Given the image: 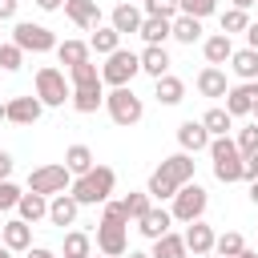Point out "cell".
<instances>
[{"label":"cell","mask_w":258,"mask_h":258,"mask_svg":"<svg viewBox=\"0 0 258 258\" xmlns=\"http://www.w3.org/2000/svg\"><path fill=\"white\" fill-rule=\"evenodd\" d=\"M194 153H169L153 173H149V185H145V194L153 198V202H165V198H173L181 185H189L194 181Z\"/></svg>","instance_id":"1"},{"label":"cell","mask_w":258,"mask_h":258,"mask_svg":"<svg viewBox=\"0 0 258 258\" xmlns=\"http://www.w3.org/2000/svg\"><path fill=\"white\" fill-rule=\"evenodd\" d=\"M113 185H117V173L109 169V165H93L85 177H77L73 181V198L81 202V206H105L109 202V194H113Z\"/></svg>","instance_id":"2"},{"label":"cell","mask_w":258,"mask_h":258,"mask_svg":"<svg viewBox=\"0 0 258 258\" xmlns=\"http://www.w3.org/2000/svg\"><path fill=\"white\" fill-rule=\"evenodd\" d=\"M210 157H214V177L218 181H242V153L234 137H214L210 141Z\"/></svg>","instance_id":"3"},{"label":"cell","mask_w":258,"mask_h":258,"mask_svg":"<svg viewBox=\"0 0 258 258\" xmlns=\"http://www.w3.org/2000/svg\"><path fill=\"white\" fill-rule=\"evenodd\" d=\"M105 109H109V117H113V125H121V129H129V125H137L141 121V113H145V105H141V97L125 85V89H113V93H105Z\"/></svg>","instance_id":"4"},{"label":"cell","mask_w":258,"mask_h":258,"mask_svg":"<svg viewBox=\"0 0 258 258\" xmlns=\"http://www.w3.org/2000/svg\"><path fill=\"white\" fill-rule=\"evenodd\" d=\"M137 73H141V56L129 52V48H117V52L105 56V64H101V81L113 85V89H125Z\"/></svg>","instance_id":"5"},{"label":"cell","mask_w":258,"mask_h":258,"mask_svg":"<svg viewBox=\"0 0 258 258\" xmlns=\"http://www.w3.org/2000/svg\"><path fill=\"white\" fill-rule=\"evenodd\" d=\"M36 97H40V105L56 109V105L73 101V85L64 81V73H60V69L44 64V69H36Z\"/></svg>","instance_id":"6"},{"label":"cell","mask_w":258,"mask_h":258,"mask_svg":"<svg viewBox=\"0 0 258 258\" xmlns=\"http://www.w3.org/2000/svg\"><path fill=\"white\" fill-rule=\"evenodd\" d=\"M64 189H73V173L64 169V161H60V165H36V169L28 173V194L56 198V194H64Z\"/></svg>","instance_id":"7"},{"label":"cell","mask_w":258,"mask_h":258,"mask_svg":"<svg viewBox=\"0 0 258 258\" xmlns=\"http://www.w3.org/2000/svg\"><path fill=\"white\" fill-rule=\"evenodd\" d=\"M206 206H210V194H206L198 181H189V185H181V189L173 194V210H169V214H173L177 222L189 226V222H202Z\"/></svg>","instance_id":"8"},{"label":"cell","mask_w":258,"mask_h":258,"mask_svg":"<svg viewBox=\"0 0 258 258\" xmlns=\"http://www.w3.org/2000/svg\"><path fill=\"white\" fill-rule=\"evenodd\" d=\"M12 44H20L24 52H52V48H56V36H52L44 24L20 20V24L12 28Z\"/></svg>","instance_id":"9"},{"label":"cell","mask_w":258,"mask_h":258,"mask_svg":"<svg viewBox=\"0 0 258 258\" xmlns=\"http://www.w3.org/2000/svg\"><path fill=\"white\" fill-rule=\"evenodd\" d=\"M258 109V81H242V85H230L226 93V113L230 117H246Z\"/></svg>","instance_id":"10"},{"label":"cell","mask_w":258,"mask_h":258,"mask_svg":"<svg viewBox=\"0 0 258 258\" xmlns=\"http://www.w3.org/2000/svg\"><path fill=\"white\" fill-rule=\"evenodd\" d=\"M129 226H113V222H101L97 226V250L105 254V258H121L125 250H129V234H125Z\"/></svg>","instance_id":"11"},{"label":"cell","mask_w":258,"mask_h":258,"mask_svg":"<svg viewBox=\"0 0 258 258\" xmlns=\"http://www.w3.org/2000/svg\"><path fill=\"white\" fill-rule=\"evenodd\" d=\"M210 129L202 125V121H181L177 125V145H181V153H202V149H210Z\"/></svg>","instance_id":"12"},{"label":"cell","mask_w":258,"mask_h":258,"mask_svg":"<svg viewBox=\"0 0 258 258\" xmlns=\"http://www.w3.org/2000/svg\"><path fill=\"white\" fill-rule=\"evenodd\" d=\"M181 238H185V250H189L194 258H202V254H214V242H218L214 226H206V222H189Z\"/></svg>","instance_id":"13"},{"label":"cell","mask_w":258,"mask_h":258,"mask_svg":"<svg viewBox=\"0 0 258 258\" xmlns=\"http://www.w3.org/2000/svg\"><path fill=\"white\" fill-rule=\"evenodd\" d=\"M109 24L121 32V36H129V32H141V24H145V12L133 4V0H121L117 8H113V16H109Z\"/></svg>","instance_id":"14"},{"label":"cell","mask_w":258,"mask_h":258,"mask_svg":"<svg viewBox=\"0 0 258 258\" xmlns=\"http://www.w3.org/2000/svg\"><path fill=\"white\" fill-rule=\"evenodd\" d=\"M64 16L77 28H101V8L97 0H64Z\"/></svg>","instance_id":"15"},{"label":"cell","mask_w":258,"mask_h":258,"mask_svg":"<svg viewBox=\"0 0 258 258\" xmlns=\"http://www.w3.org/2000/svg\"><path fill=\"white\" fill-rule=\"evenodd\" d=\"M137 56H141V73H149L153 81H161V77L169 73V64H173L169 52H165V44H145Z\"/></svg>","instance_id":"16"},{"label":"cell","mask_w":258,"mask_h":258,"mask_svg":"<svg viewBox=\"0 0 258 258\" xmlns=\"http://www.w3.org/2000/svg\"><path fill=\"white\" fill-rule=\"evenodd\" d=\"M40 113H44L40 97H12L8 101V121L12 125H32V121H40Z\"/></svg>","instance_id":"17"},{"label":"cell","mask_w":258,"mask_h":258,"mask_svg":"<svg viewBox=\"0 0 258 258\" xmlns=\"http://www.w3.org/2000/svg\"><path fill=\"white\" fill-rule=\"evenodd\" d=\"M77 214H81V202H77L73 194H56V198L48 202V222H52V226H73Z\"/></svg>","instance_id":"18"},{"label":"cell","mask_w":258,"mask_h":258,"mask_svg":"<svg viewBox=\"0 0 258 258\" xmlns=\"http://www.w3.org/2000/svg\"><path fill=\"white\" fill-rule=\"evenodd\" d=\"M169 222H173V214H169V210H161V206H153L145 218H137V230H141L149 242H157V238H165V234H169Z\"/></svg>","instance_id":"19"},{"label":"cell","mask_w":258,"mask_h":258,"mask_svg":"<svg viewBox=\"0 0 258 258\" xmlns=\"http://www.w3.org/2000/svg\"><path fill=\"white\" fill-rule=\"evenodd\" d=\"M101 105H105V81L73 89V109H77V113H97Z\"/></svg>","instance_id":"20"},{"label":"cell","mask_w":258,"mask_h":258,"mask_svg":"<svg viewBox=\"0 0 258 258\" xmlns=\"http://www.w3.org/2000/svg\"><path fill=\"white\" fill-rule=\"evenodd\" d=\"M194 85H198V93H202V97H226V93H230L226 73H222V69H214V64H206V69L198 73V81H194Z\"/></svg>","instance_id":"21"},{"label":"cell","mask_w":258,"mask_h":258,"mask_svg":"<svg viewBox=\"0 0 258 258\" xmlns=\"http://www.w3.org/2000/svg\"><path fill=\"white\" fill-rule=\"evenodd\" d=\"M4 246H8L12 254H16V250H32V226L20 222V218L4 222Z\"/></svg>","instance_id":"22"},{"label":"cell","mask_w":258,"mask_h":258,"mask_svg":"<svg viewBox=\"0 0 258 258\" xmlns=\"http://www.w3.org/2000/svg\"><path fill=\"white\" fill-rule=\"evenodd\" d=\"M202 52H206V60L218 69V64H226V60L234 56V44H230V36H226V32H214V36H206Z\"/></svg>","instance_id":"23"},{"label":"cell","mask_w":258,"mask_h":258,"mask_svg":"<svg viewBox=\"0 0 258 258\" xmlns=\"http://www.w3.org/2000/svg\"><path fill=\"white\" fill-rule=\"evenodd\" d=\"M153 97H157L161 105H181V101H185V81H181V77H173V73H165V77L157 81Z\"/></svg>","instance_id":"24"},{"label":"cell","mask_w":258,"mask_h":258,"mask_svg":"<svg viewBox=\"0 0 258 258\" xmlns=\"http://www.w3.org/2000/svg\"><path fill=\"white\" fill-rule=\"evenodd\" d=\"M93 165H97V161H93V149H89V145H81V141H77V145H69V149H64V169H69V173L85 177Z\"/></svg>","instance_id":"25"},{"label":"cell","mask_w":258,"mask_h":258,"mask_svg":"<svg viewBox=\"0 0 258 258\" xmlns=\"http://www.w3.org/2000/svg\"><path fill=\"white\" fill-rule=\"evenodd\" d=\"M145 44H165L169 36H173V20H161V16H145V24H141V32H137Z\"/></svg>","instance_id":"26"},{"label":"cell","mask_w":258,"mask_h":258,"mask_svg":"<svg viewBox=\"0 0 258 258\" xmlns=\"http://www.w3.org/2000/svg\"><path fill=\"white\" fill-rule=\"evenodd\" d=\"M230 69H234V77H242V81H258V52H254V48H234Z\"/></svg>","instance_id":"27"},{"label":"cell","mask_w":258,"mask_h":258,"mask_svg":"<svg viewBox=\"0 0 258 258\" xmlns=\"http://www.w3.org/2000/svg\"><path fill=\"white\" fill-rule=\"evenodd\" d=\"M202 125L210 129V137H230V129H234V117L226 113V105H214V109H206Z\"/></svg>","instance_id":"28"},{"label":"cell","mask_w":258,"mask_h":258,"mask_svg":"<svg viewBox=\"0 0 258 258\" xmlns=\"http://www.w3.org/2000/svg\"><path fill=\"white\" fill-rule=\"evenodd\" d=\"M16 210H20V222H28V226H32V222L48 218V198H44V194H24Z\"/></svg>","instance_id":"29"},{"label":"cell","mask_w":258,"mask_h":258,"mask_svg":"<svg viewBox=\"0 0 258 258\" xmlns=\"http://www.w3.org/2000/svg\"><path fill=\"white\" fill-rule=\"evenodd\" d=\"M89 48H93V52H101V56H113V52L121 48V32H117L113 24H109V28H97V32H93V40H89Z\"/></svg>","instance_id":"30"},{"label":"cell","mask_w":258,"mask_h":258,"mask_svg":"<svg viewBox=\"0 0 258 258\" xmlns=\"http://www.w3.org/2000/svg\"><path fill=\"white\" fill-rule=\"evenodd\" d=\"M56 56H60L64 69H77V64L89 60V44L85 40H64V44H56Z\"/></svg>","instance_id":"31"},{"label":"cell","mask_w":258,"mask_h":258,"mask_svg":"<svg viewBox=\"0 0 258 258\" xmlns=\"http://www.w3.org/2000/svg\"><path fill=\"white\" fill-rule=\"evenodd\" d=\"M246 250V238L238 234V230H226V234H218V242H214V254L218 258H238Z\"/></svg>","instance_id":"32"},{"label":"cell","mask_w":258,"mask_h":258,"mask_svg":"<svg viewBox=\"0 0 258 258\" xmlns=\"http://www.w3.org/2000/svg\"><path fill=\"white\" fill-rule=\"evenodd\" d=\"M189 250H185V238L181 234H165V238H157L153 242V258H185Z\"/></svg>","instance_id":"33"},{"label":"cell","mask_w":258,"mask_h":258,"mask_svg":"<svg viewBox=\"0 0 258 258\" xmlns=\"http://www.w3.org/2000/svg\"><path fill=\"white\" fill-rule=\"evenodd\" d=\"M64 258H93V242H89V234L69 230V234H64Z\"/></svg>","instance_id":"34"},{"label":"cell","mask_w":258,"mask_h":258,"mask_svg":"<svg viewBox=\"0 0 258 258\" xmlns=\"http://www.w3.org/2000/svg\"><path fill=\"white\" fill-rule=\"evenodd\" d=\"M173 40H181V44L202 40V20H194V16H177V20H173Z\"/></svg>","instance_id":"35"},{"label":"cell","mask_w":258,"mask_h":258,"mask_svg":"<svg viewBox=\"0 0 258 258\" xmlns=\"http://www.w3.org/2000/svg\"><path fill=\"white\" fill-rule=\"evenodd\" d=\"M101 81V69L93 64V60H85V64H77V69H69V85L73 89H81V85H97Z\"/></svg>","instance_id":"36"},{"label":"cell","mask_w":258,"mask_h":258,"mask_svg":"<svg viewBox=\"0 0 258 258\" xmlns=\"http://www.w3.org/2000/svg\"><path fill=\"white\" fill-rule=\"evenodd\" d=\"M246 28H250V16H246L242 8H226V12H222V32H226V36L246 32Z\"/></svg>","instance_id":"37"},{"label":"cell","mask_w":258,"mask_h":258,"mask_svg":"<svg viewBox=\"0 0 258 258\" xmlns=\"http://www.w3.org/2000/svg\"><path fill=\"white\" fill-rule=\"evenodd\" d=\"M125 202V210H129V218L137 222V218H145L149 210H153V198L145 194V189H137V194H129V198H121Z\"/></svg>","instance_id":"38"},{"label":"cell","mask_w":258,"mask_h":258,"mask_svg":"<svg viewBox=\"0 0 258 258\" xmlns=\"http://www.w3.org/2000/svg\"><path fill=\"white\" fill-rule=\"evenodd\" d=\"M181 16H194V20H206L210 12H218V0H177Z\"/></svg>","instance_id":"39"},{"label":"cell","mask_w":258,"mask_h":258,"mask_svg":"<svg viewBox=\"0 0 258 258\" xmlns=\"http://www.w3.org/2000/svg\"><path fill=\"white\" fill-rule=\"evenodd\" d=\"M20 64H24V48H20V44H12V40H8V44H0V69H4V73H16Z\"/></svg>","instance_id":"40"},{"label":"cell","mask_w":258,"mask_h":258,"mask_svg":"<svg viewBox=\"0 0 258 258\" xmlns=\"http://www.w3.org/2000/svg\"><path fill=\"white\" fill-rule=\"evenodd\" d=\"M145 16H161V20H177L181 8L177 0H145Z\"/></svg>","instance_id":"41"},{"label":"cell","mask_w":258,"mask_h":258,"mask_svg":"<svg viewBox=\"0 0 258 258\" xmlns=\"http://www.w3.org/2000/svg\"><path fill=\"white\" fill-rule=\"evenodd\" d=\"M238 153L242 157H250V153H258V125H246V129H238Z\"/></svg>","instance_id":"42"},{"label":"cell","mask_w":258,"mask_h":258,"mask_svg":"<svg viewBox=\"0 0 258 258\" xmlns=\"http://www.w3.org/2000/svg\"><path fill=\"white\" fill-rule=\"evenodd\" d=\"M101 222H113V226H129L133 218H129V210H125V202H105V214H101Z\"/></svg>","instance_id":"43"},{"label":"cell","mask_w":258,"mask_h":258,"mask_svg":"<svg viewBox=\"0 0 258 258\" xmlns=\"http://www.w3.org/2000/svg\"><path fill=\"white\" fill-rule=\"evenodd\" d=\"M20 198H24V194H20L12 181H0V214H4V210H16Z\"/></svg>","instance_id":"44"},{"label":"cell","mask_w":258,"mask_h":258,"mask_svg":"<svg viewBox=\"0 0 258 258\" xmlns=\"http://www.w3.org/2000/svg\"><path fill=\"white\" fill-rule=\"evenodd\" d=\"M242 181H258V153L242 157Z\"/></svg>","instance_id":"45"},{"label":"cell","mask_w":258,"mask_h":258,"mask_svg":"<svg viewBox=\"0 0 258 258\" xmlns=\"http://www.w3.org/2000/svg\"><path fill=\"white\" fill-rule=\"evenodd\" d=\"M8 177H12V153L0 149V181H8Z\"/></svg>","instance_id":"46"},{"label":"cell","mask_w":258,"mask_h":258,"mask_svg":"<svg viewBox=\"0 0 258 258\" xmlns=\"http://www.w3.org/2000/svg\"><path fill=\"white\" fill-rule=\"evenodd\" d=\"M16 4L20 0H0V20H12L16 16Z\"/></svg>","instance_id":"47"},{"label":"cell","mask_w":258,"mask_h":258,"mask_svg":"<svg viewBox=\"0 0 258 258\" xmlns=\"http://www.w3.org/2000/svg\"><path fill=\"white\" fill-rule=\"evenodd\" d=\"M246 48H254V52H258V24H250V28H246Z\"/></svg>","instance_id":"48"},{"label":"cell","mask_w":258,"mask_h":258,"mask_svg":"<svg viewBox=\"0 0 258 258\" xmlns=\"http://www.w3.org/2000/svg\"><path fill=\"white\" fill-rule=\"evenodd\" d=\"M36 8H44V12H56V8H64V0H36Z\"/></svg>","instance_id":"49"},{"label":"cell","mask_w":258,"mask_h":258,"mask_svg":"<svg viewBox=\"0 0 258 258\" xmlns=\"http://www.w3.org/2000/svg\"><path fill=\"white\" fill-rule=\"evenodd\" d=\"M28 258H56V254H52V250H44V246H32V250H28Z\"/></svg>","instance_id":"50"},{"label":"cell","mask_w":258,"mask_h":258,"mask_svg":"<svg viewBox=\"0 0 258 258\" xmlns=\"http://www.w3.org/2000/svg\"><path fill=\"white\" fill-rule=\"evenodd\" d=\"M254 4H258V0H234V8H242V12H246V8H254Z\"/></svg>","instance_id":"51"},{"label":"cell","mask_w":258,"mask_h":258,"mask_svg":"<svg viewBox=\"0 0 258 258\" xmlns=\"http://www.w3.org/2000/svg\"><path fill=\"white\" fill-rule=\"evenodd\" d=\"M250 202L258 206V181H250Z\"/></svg>","instance_id":"52"},{"label":"cell","mask_w":258,"mask_h":258,"mask_svg":"<svg viewBox=\"0 0 258 258\" xmlns=\"http://www.w3.org/2000/svg\"><path fill=\"white\" fill-rule=\"evenodd\" d=\"M0 121H8V101H0Z\"/></svg>","instance_id":"53"},{"label":"cell","mask_w":258,"mask_h":258,"mask_svg":"<svg viewBox=\"0 0 258 258\" xmlns=\"http://www.w3.org/2000/svg\"><path fill=\"white\" fill-rule=\"evenodd\" d=\"M129 258H153V254H145V250H129Z\"/></svg>","instance_id":"54"},{"label":"cell","mask_w":258,"mask_h":258,"mask_svg":"<svg viewBox=\"0 0 258 258\" xmlns=\"http://www.w3.org/2000/svg\"><path fill=\"white\" fill-rule=\"evenodd\" d=\"M238 258H258V254H254V250H242V254H238Z\"/></svg>","instance_id":"55"},{"label":"cell","mask_w":258,"mask_h":258,"mask_svg":"<svg viewBox=\"0 0 258 258\" xmlns=\"http://www.w3.org/2000/svg\"><path fill=\"white\" fill-rule=\"evenodd\" d=\"M0 258H12V250H8V246H0Z\"/></svg>","instance_id":"56"},{"label":"cell","mask_w":258,"mask_h":258,"mask_svg":"<svg viewBox=\"0 0 258 258\" xmlns=\"http://www.w3.org/2000/svg\"><path fill=\"white\" fill-rule=\"evenodd\" d=\"M202 258H218V254H202Z\"/></svg>","instance_id":"57"},{"label":"cell","mask_w":258,"mask_h":258,"mask_svg":"<svg viewBox=\"0 0 258 258\" xmlns=\"http://www.w3.org/2000/svg\"><path fill=\"white\" fill-rule=\"evenodd\" d=\"M254 113H258V109H254Z\"/></svg>","instance_id":"58"},{"label":"cell","mask_w":258,"mask_h":258,"mask_svg":"<svg viewBox=\"0 0 258 258\" xmlns=\"http://www.w3.org/2000/svg\"><path fill=\"white\" fill-rule=\"evenodd\" d=\"M101 258H105V254H101Z\"/></svg>","instance_id":"59"}]
</instances>
